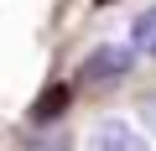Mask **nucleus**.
<instances>
[{
  "label": "nucleus",
  "mask_w": 156,
  "mask_h": 151,
  "mask_svg": "<svg viewBox=\"0 0 156 151\" xmlns=\"http://www.w3.org/2000/svg\"><path fill=\"white\" fill-rule=\"evenodd\" d=\"M130 68H135V52L130 47H94L83 57V68H78V78H83V89H109V84L125 78Z\"/></svg>",
  "instance_id": "nucleus-1"
},
{
  "label": "nucleus",
  "mask_w": 156,
  "mask_h": 151,
  "mask_svg": "<svg viewBox=\"0 0 156 151\" xmlns=\"http://www.w3.org/2000/svg\"><path fill=\"white\" fill-rule=\"evenodd\" d=\"M94 151H151V146H146V135H140L135 125H125V120H104V125L94 130Z\"/></svg>",
  "instance_id": "nucleus-2"
},
{
  "label": "nucleus",
  "mask_w": 156,
  "mask_h": 151,
  "mask_svg": "<svg viewBox=\"0 0 156 151\" xmlns=\"http://www.w3.org/2000/svg\"><path fill=\"white\" fill-rule=\"evenodd\" d=\"M130 52L135 57H156V5H146L130 26Z\"/></svg>",
  "instance_id": "nucleus-3"
},
{
  "label": "nucleus",
  "mask_w": 156,
  "mask_h": 151,
  "mask_svg": "<svg viewBox=\"0 0 156 151\" xmlns=\"http://www.w3.org/2000/svg\"><path fill=\"white\" fill-rule=\"evenodd\" d=\"M62 104H68V89H47V94H42V99L31 104V120H37V125H52Z\"/></svg>",
  "instance_id": "nucleus-4"
},
{
  "label": "nucleus",
  "mask_w": 156,
  "mask_h": 151,
  "mask_svg": "<svg viewBox=\"0 0 156 151\" xmlns=\"http://www.w3.org/2000/svg\"><path fill=\"white\" fill-rule=\"evenodd\" d=\"M140 120H146V125H151V130H156V94H151V99H146V104H140Z\"/></svg>",
  "instance_id": "nucleus-5"
}]
</instances>
